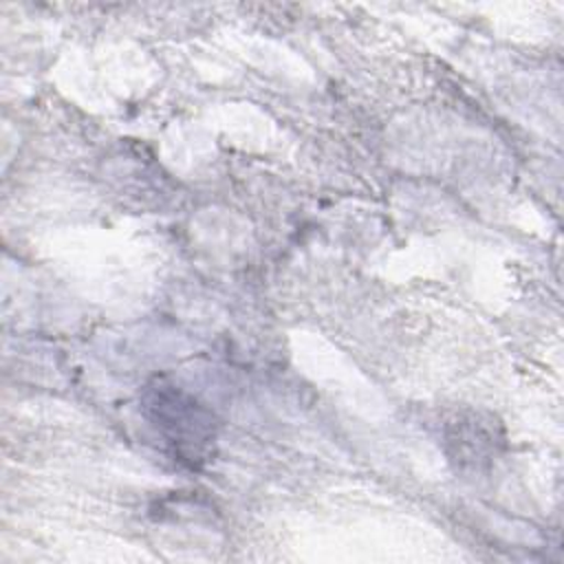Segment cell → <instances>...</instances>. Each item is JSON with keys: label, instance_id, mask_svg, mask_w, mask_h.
I'll use <instances>...</instances> for the list:
<instances>
[{"label": "cell", "instance_id": "1", "mask_svg": "<svg viewBox=\"0 0 564 564\" xmlns=\"http://www.w3.org/2000/svg\"><path fill=\"white\" fill-rule=\"evenodd\" d=\"M145 412L178 460L189 465L205 460V449L214 441V421L192 397L159 383L148 390Z\"/></svg>", "mask_w": 564, "mask_h": 564}]
</instances>
